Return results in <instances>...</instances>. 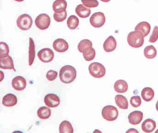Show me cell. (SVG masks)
<instances>
[{
    "instance_id": "obj_9",
    "label": "cell",
    "mask_w": 158,
    "mask_h": 133,
    "mask_svg": "<svg viewBox=\"0 0 158 133\" xmlns=\"http://www.w3.org/2000/svg\"><path fill=\"white\" fill-rule=\"evenodd\" d=\"M60 102L59 97L52 93L47 94L44 98V102L49 108H56L60 105Z\"/></svg>"
},
{
    "instance_id": "obj_19",
    "label": "cell",
    "mask_w": 158,
    "mask_h": 133,
    "mask_svg": "<svg viewBox=\"0 0 158 133\" xmlns=\"http://www.w3.org/2000/svg\"><path fill=\"white\" fill-rule=\"evenodd\" d=\"M75 11L78 16L82 18H87L91 13L90 9L85 7L83 4L77 6Z\"/></svg>"
},
{
    "instance_id": "obj_15",
    "label": "cell",
    "mask_w": 158,
    "mask_h": 133,
    "mask_svg": "<svg viewBox=\"0 0 158 133\" xmlns=\"http://www.w3.org/2000/svg\"><path fill=\"white\" fill-rule=\"evenodd\" d=\"M67 6L65 0H56L52 4V9L56 13H62L66 10Z\"/></svg>"
},
{
    "instance_id": "obj_23",
    "label": "cell",
    "mask_w": 158,
    "mask_h": 133,
    "mask_svg": "<svg viewBox=\"0 0 158 133\" xmlns=\"http://www.w3.org/2000/svg\"><path fill=\"white\" fill-rule=\"evenodd\" d=\"M141 97L145 101H151L154 97V90L151 88H145L141 91Z\"/></svg>"
},
{
    "instance_id": "obj_12",
    "label": "cell",
    "mask_w": 158,
    "mask_h": 133,
    "mask_svg": "<svg viewBox=\"0 0 158 133\" xmlns=\"http://www.w3.org/2000/svg\"><path fill=\"white\" fill-rule=\"evenodd\" d=\"M117 46V42L115 38L112 36H110L104 41L103 49L106 52H110L114 51Z\"/></svg>"
},
{
    "instance_id": "obj_30",
    "label": "cell",
    "mask_w": 158,
    "mask_h": 133,
    "mask_svg": "<svg viewBox=\"0 0 158 133\" xmlns=\"http://www.w3.org/2000/svg\"><path fill=\"white\" fill-rule=\"evenodd\" d=\"M0 48H1V53H0V58H3L9 55V46L5 42H1L0 43Z\"/></svg>"
},
{
    "instance_id": "obj_8",
    "label": "cell",
    "mask_w": 158,
    "mask_h": 133,
    "mask_svg": "<svg viewBox=\"0 0 158 133\" xmlns=\"http://www.w3.org/2000/svg\"><path fill=\"white\" fill-rule=\"evenodd\" d=\"M38 57L42 62L48 63L52 61L54 59V54L51 49L45 48L39 51L38 53Z\"/></svg>"
},
{
    "instance_id": "obj_27",
    "label": "cell",
    "mask_w": 158,
    "mask_h": 133,
    "mask_svg": "<svg viewBox=\"0 0 158 133\" xmlns=\"http://www.w3.org/2000/svg\"><path fill=\"white\" fill-rule=\"evenodd\" d=\"M83 56L86 61H90L94 60L96 56V51L92 47L86 49L83 52Z\"/></svg>"
},
{
    "instance_id": "obj_7",
    "label": "cell",
    "mask_w": 158,
    "mask_h": 133,
    "mask_svg": "<svg viewBox=\"0 0 158 133\" xmlns=\"http://www.w3.org/2000/svg\"><path fill=\"white\" fill-rule=\"evenodd\" d=\"M89 22L93 27L99 28L104 25L106 22V18L103 13L96 12L91 15Z\"/></svg>"
},
{
    "instance_id": "obj_16",
    "label": "cell",
    "mask_w": 158,
    "mask_h": 133,
    "mask_svg": "<svg viewBox=\"0 0 158 133\" xmlns=\"http://www.w3.org/2000/svg\"><path fill=\"white\" fill-rule=\"evenodd\" d=\"M17 97L11 93L6 94L2 98V104L6 107H13V106L16 105L17 104Z\"/></svg>"
},
{
    "instance_id": "obj_3",
    "label": "cell",
    "mask_w": 158,
    "mask_h": 133,
    "mask_svg": "<svg viewBox=\"0 0 158 133\" xmlns=\"http://www.w3.org/2000/svg\"><path fill=\"white\" fill-rule=\"evenodd\" d=\"M89 73L93 77L100 78L103 77L106 74L105 67L101 63L93 62L89 64Z\"/></svg>"
},
{
    "instance_id": "obj_14",
    "label": "cell",
    "mask_w": 158,
    "mask_h": 133,
    "mask_svg": "<svg viewBox=\"0 0 158 133\" xmlns=\"http://www.w3.org/2000/svg\"><path fill=\"white\" fill-rule=\"evenodd\" d=\"M1 68L5 70H13L16 72L15 69L13 60L10 56L8 55L3 58H1Z\"/></svg>"
},
{
    "instance_id": "obj_13",
    "label": "cell",
    "mask_w": 158,
    "mask_h": 133,
    "mask_svg": "<svg viewBox=\"0 0 158 133\" xmlns=\"http://www.w3.org/2000/svg\"><path fill=\"white\" fill-rule=\"evenodd\" d=\"M143 114L142 112L135 111L128 115L129 123L132 125H137L140 123L143 119Z\"/></svg>"
},
{
    "instance_id": "obj_22",
    "label": "cell",
    "mask_w": 158,
    "mask_h": 133,
    "mask_svg": "<svg viewBox=\"0 0 158 133\" xmlns=\"http://www.w3.org/2000/svg\"><path fill=\"white\" fill-rule=\"evenodd\" d=\"M115 101L116 105L120 109L126 110L128 109V102L126 97L123 95H117L115 97Z\"/></svg>"
},
{
    "instance_id": "obj_35",
    "label": "cell",
    "mask_w": 158,
    "mask_h": 133,
    "mask_svg": "<svg viewBox=\"0 0 158 133\" xmlns=\"http://www.w3.org/2000/svg\"><path fill=\"white\" fill-rule=\"evenodd\" d=\"M57 76H58V73L53 70H50L46 74V77L48 80L49 81H52L55 80L57 78Z\"/></svg>"
},
{
    "instance_id": "obj_37",
    "label": "cell",
    "mask_w": 158,
    "mask_h": 133,
    "mask_svg": "<svg viewBox=\"0 0 158 133\" xmlns=\"http://www.w3.org/2000/svg\"><path fill=\"white\" fill-rule=\"evenodd\" d=\"M101 1L104 2H108L110 1L111 0H100Z\"/></svg>"
},
{
    "instance_id": "obj_36",
    "label": "cell",
    "mask_w": 158,
    "mask_h": 133,
    "mask_svg": "<svg viewBox=\"0 0 158 133\" xmlns=\"http://www.w3.org/2000/svg\"><path fill=\"white\" fill-rule=\"evenodd\" d=\"M127 133H139L138 131L134 128L129 129L128 131H127Z\"/></svg>"
},
{
    "instance_id": "obj_5",
    "label": "cell",
    "mask_w": 158,
    "mask_h": 133,
    "mask_svg": "<svg viewBox=\"0 0 158 133\" xmlns=\"http://www.w3.org/2000/svg\"><path fill=\"white\" fill-rule=\"evenodd\" d=\"M16 23L17 26L20 29L26 31L29 30L32 27L33 20L28 15L23 14L18 17Z\"/></svg>"
},
{
    "instance_id": "obj_39",
    "label": "cell",
    "mask_w": 158,
    "mask_h": 133,
    "mask_svg": "<svg viewBox=\"0 0 158 133\" xmlns=\"http://www.w3.org/2000/svg\"><path fill=\"white\" fill-rule=\"evenodd\" d=\"M15 1L18 2H22L24 1V0H15Z\"/></svg>"
},
{
    "instance_id": "obj_24",
    "label": "cell",
    "mask_w": 158,
    "mask_h": 133,
    "mask_svg": "<svg viewBox=\"0 0 158 133\" xmlns=\"http://www.w3.org/2000/svg\"><path fill=\"white\" fill-rule=\"evenodd\" d=\"M59 130L60 133H73L74 131L71 123L67 121H64L61 123Z\"/></svg>"
},
{
    "instance_id": "obj_4",
    "label": "cell",
    "mask_w": 158,
    "mask_h": 133,
    "mask_svg": "<svg viewBox=\"0 0 158 133\" xmlns=\"http://www.w3.org/2000/svg\"><path fill=\"white\" fill-rule=\"evenodd\" d=\"M119 114L118 110L112 105H107L102 109V115L105 120L110 122L117 119Z\"/></svg>"
},
{
    "instance_id": "obj_34",
    "label": "cell",
    "mask_w": 158,
    "mask_h": 133,
    "mask_svg": "<svg viewBox=\"0 0 158 133\" xmlns=\"http://www.w3.org/2000/svg\"><path fill=\"white\" fill-rule=\"evenodd\" d=\"M158 39V27L155 26L150 36L149 41L150 43H155Z\"/></svg>"
},
{
    "instance_id": "obj_32",
    "label": "cell",
    "mask_w": 158,
    "mask_h": 133,
    "mask_svg": "<svg viewBox=\"0 0 158 133\" xmlns=\"http://www.w3.org/2000/svg\"><path fill=\"white\" fill-rule=\"evenodd\" d=\"M67 16V12L65 10L62 13L58 14L54 13L53 14V18L56 22L61 23L63 22L66 19Z\"/></svg>"
},
{
    "instance_id": "obj_1",
    "label": "cell",
    "mask_w": 158,
    "mask_h": 133,
    "mask_svg": "<svg viewBox=\"0 0 158 133\" xmlns=\"http://www.w3.org/2000/svg\"><path fill=\"white\" fill-rule=\"evenodd\" d=\"M59 77L62 83L70 84L73 82L76 78V70L74 67L71 65H65L61 68Z\"/></svg>"
},
{
    "instance_id": "obj_40",
    "label": "cell",
    "mask_w": 158,
    "mask_h": 133,
    "mask_svg": "<svg viewBox=\"0 0 158 133\" xmlns=\"http://www.w3.org/2000/svg\"><path fill=\"white\" fill-rule=\"evenodd\" d=\"M155 133H158V129L157 130V131H155Z\"/></svg>"
},
{
    "instance_id": "obj_6",
    "label": "cell",
    "mask_w": 158,
    "mask_h": 133,
    "mask_svg": "<svg viewBox=\"0 0 158 133\" xmlns=\"http://www.w3.org/2000/svg\"><path fill=\"white\" fill-rule=\"evenodd\" d=\"M35 23L39 29L41 30H46L48 28L50 25V17L46 14H41L36 18Z\"/></svg>"
},
{
    "instance_id": "obj_11",
    "label": "cell",
    "mask_w": 158,
    "mask_h": 133,
    "mask_svg": "<svg viewBox=\"0 0 158 133\" xmlns=\"http://www.w3.org/2000/svg\"><path fill=\"white\" fill-rule=\"evenodd\" d=\"M53 48L57 52L62 53L68 49L69 45L63 39H58L53 42Z\"/></svg>"
},
{
    "instance_id": "obj_17",
    "label": "cell",
    "mask_w": 158,
    "mask_h": 133,
    "mask_svg": "<svg viewBox=\"0 0 158 133\" xmlns=\"http://www.w3.org/2000/svg\"><path fill=\"white\" fill-rule=\"evenodd\" d=\"M135 31L141 32L144 37H145L148 35L150 32V25L148 22H141L137 25L135 27Z\"/></svg>"
},
{
    "instance_id": "obj_33",
    "label": "cell",
    "mask_w": 158,
    "mask_h": 133,
    "mask_svg": "<svg viewBox=\"0 0 158 133\" xmlns=\"http://www.w3.org/2000/svg\"><path fill=\"white\" fill-rule=\"evenodd\" d=\"M130 102L133 107L138 108L141 105V98L140 97L138 96H133L130 98Z\"/></svg>"
},
{
    "instance_id": "obj_31",
    "label": "cell",
    "mask_w": 158,
    "mask_h": 133,
    "mask_svg": "<svg viewBox=\"0 0 158 133\" xmlns=\"http://www.w3.org/2000/svg\"><path fill=\"white\" fill-rule=\"evenodd\" d=\"M83 5L89 8H94L99 5L98 2L97 0H81Z\"/></svg>"
},
{
    "instance_id": "obj_21",
    "label": "cell",
    "mask_w": 158,
    "mask_h": 133,
    "mask_svg": "<svg viewBox=\"0 0 158 133\" xmlns=\"http://www.w3.org/2000/svg\"><path fill=\"white\" fill-rule=\"evenodd\" d=\"M35 58V50L34 40L31 38H29V52H28V63L31 66Z\"/></svg>"
},
{
    "instance_id": "obj_10",
    "label": "cell",
    "mask_w": 158,
    "mask_h": 133,
    "mask_svg": "<svg viewBox=\"0 0 158 133\" xmlns=\"http://www.w3.org/2000/svg\"><path fill=\"white\" fill-rule=\"evenodd\" d=\"M12 85L15 90L22 91L27 86V81L23 77L18 76L14 77L12 81Z\"/></svg>"
},
{
    "instance_id": "obj_29",
    "label": "cell",
    "mask_w": 158,
    "mask_h": 133,
    "mask_svg": "<svg viewBox=\"0 0 158 133\" xmlns=\"http://www.w3.org/2000/svg\"><path fill=\"white\" fill-rule=\"evenodd\" d=\"M90 47H92V42L89 39H85L79 42L77 46V48L79 52L83 53L86 49Z\"/></svg>"
},
{
    "instance_id": "obj_38",
    "label": "cell",
    "mask_w": 158,
    "mask_h": 133,
    "mask_svg": "<svg viewBox=\"0 0 158 133\" xmlns=\"http://www.w3.org/2000/svg\"><path fill=\"white\" fill-rule=\"evenodd\" d=\"M156 109L158 111V100L156 104Z\"/></svg>"
},
{
    "instance_id": "obj_25",
    "label": "cell",
    "mask_w": 158,
    "mask_h": 133,
    "mask_svg": "<svg viewBox=\"0 0 158 133\" xmlns=\"http://www.w3.org/2000/svg\"><path fill=\"white\" fill-rule=\"evenodd\" d=\"M37 115L40 119L45 120L50 117L51 115V110L48 107H40L37 111Z\"/></svg>"
},
{
    "instance_id": "obj_2",
    "label": "cell",
    "mask_w": 158,
    "mask_h": 133,
    "mask_svg": "<svg viewBox=\"0 0 158 133\" xmlns=\"http://www.w3.org/2000/svg\"><path fill=\"white\" fill-rule=\"evenodd\" d=\"M144 36L139 31H133L128 34L127 41L130 47L138 48L143 46L144 42Z\"/></svg>"
},
{
    "instance_id": "obj_26",
    "label": "cell",
    "mask_w": 158,
    "mask_h": 133,
    "mask_svg": "<svg viewBox=\"0 0 158 133\" xmlns=\"http://www.w3.org/2000/svg\"><path fill=\"white\" fill-rule=\"evenodd\" d=\"M145 57L148 59H152L157 55V50L154 46L152 45L147 46L144 50Z\"/></svg>"
},
{
    "instance_id": "obj_18",
    "label": "cell",
    "mask_w": 158,
    "mask_h": 133,
    "mask_svg": "<svg viewBox=\"0 0 158 133\" xmlns=\"http://www.w3.org/2000/svg\"><path fill=\"white\" fill-rule=\"evenodd\" d=\"M156 128V123L151 119H147L142 123L141 128L144 132L151 133Z\"/></svg>"
},
{
    "instance_id": "obj_28",
    "label": "cell",
    "mask_w": 158,
    "mask_h": 133,
    "mask_svg": "<svg viewBox=\"0 0 158 133\" xmlns=\"http://www.w3.org/2000/svg\"><path fill=\"white\" fill-rule=\"evenodd\" d=\"M79 23V19L76 16L71 15L67 20V26L71 30H74L78 27Z\"/></svg>"
},
{
    "instance_id": "obj_20",
    "label": "cell",
    "mask_w": 158,
    "mask_h": 133,
    "mask_svg": "<svg viewBox=\"0 0 158 133\" xmlns=\"http://www.w3.org/2000/svg\"><path fill=\"white\" fill-rule=\"evenodd\" d=\"M114 88V90L117 93H125L128 89V85L125 81L121 79L115 82Z\"/></svg>"
}]
</instances>
